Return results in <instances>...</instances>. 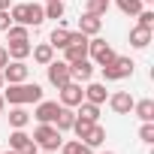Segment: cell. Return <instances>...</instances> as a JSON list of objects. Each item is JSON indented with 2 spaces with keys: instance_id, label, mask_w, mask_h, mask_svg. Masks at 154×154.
<instances>
[{
  "instance_id": "obj_1",
  "label": "cell",
  "mask_w": 154,
  "mask_h": 154,
  "mask_svg": "<svg viewBox=\"0 0 154 154\" xmlns=\"http://www.w3.org/2000/svg\"><path fill=\"white\" fill-rule=\"evenodd\" d=\"M3 100H9L12 106H27V103H39L42 100V85L36 82H18V85H9Z\"/></svg>"
},
{
  "instance_id": "obj_2",
  "label": "cell",
  "mask_w": 154,
  "mask_h": 154,
  "mask_svg": "<svg viewBox=\"0 0 154 154\" xmlns=\"http://www.w3.org/2000/svg\"><path fill=\"white\" fill-rule=\"evenodd\" d=\"M9 18H12V24L39 27L45 21V12H42L39 3H15V6H9Z\"/></svg>"
},
{
  "instance_id": "obj_3",
  "label": "cell",
  "mask_w": 154,
  "mask_h": 154,
  "mask_svg": "<svg viewBox=\"0 0 154 154\" xmlns=\"http://www.w3.org/2000/svg\"><path fill=\"white\" fill-rule=\"evenodd\" d=\"M33 142H36V148H42V151H57L60 148V142H63V136H60V130L54 127V124H39L36 130H33V136H30Z\"/></svg>"
},
{
  "instance_id": "obj_4",
  "label": "cell",
  "mask_w": 154,
  "mask_h": 154,
  "mask_svg": "<svg viewBox=\"0 0 154 154\" xmlns=\"http://www.w3.org/2000/svg\"><path fill=\"white\" fill-rule=\"evenodd\" d=\"M133 66H136V63H133L130 57L115 54V60L103 66V79H106V82H121V79H127V75H133Z\"/></svg>"
},
{
  "instance_id": "obj_5",
  "label": "cell",
  "mask_w": 154,
  "mask_h": 154,
  "mask_svg": "<svg viewBox=\"0 0 154 154\" xmlns=\"http://www.w3.org/2000/svg\"><path fill=\"white\" fill-rule=\"evenodd\" d=\"M88 57H91V63L106 66V63L115 60V48H112L106 39H88Z\"/></svg>"
},
{
  "instance_id": "obj_6",
  "label": "cell",
  "mask_w": 154,
  "mask_h": 154,
  "mask_svg": "<svg viewBox=\"0 0 154 154\" xmlns=\"http://www.w3.org/2000/svg\"><path fill=\"white\" fill-rule=\"evenodd\" d=\"M45 72H48V82L60 91L66 82H72V75H69V63L66 60H51V63H45Z\"/></svg>"
},
{
  "instance_id": "obj_7",
  "label": "cell",
  "mask_w": 154,
  "mask_h": 154,
  "mask_svg": "<svg viewBox=\"0 0 154 154\" xmlns=\"http://www.w3.org/2000/svg\"><path fill=\"white\" fill-rule=\"evenodd\" d=\"M0 72H3V82H9V85H18V82H27L30 66H27L24 60H12V63H6Z\"/></svg>"
},
{
  "instance_id": "obj_8",
  "label": "cell",
  "mask_w": 154,
  "mask_h": 154,
  "mask_svg": "<svg viewBox=\"0 0 154 154\" xmlns=\"http://www.w3.org/2000/svg\"><path fill=\"white\" fill-rule=\"evenodd\" d=\"M82 100H85V91H82V85H79V82H66V85L60 88V106L75 109Z\"/></svg>"
},
{
  "instance_id": "obj_9",
  "label": "cell",
  "mask_w": 154,
  "mask_h": 154,
  "mask_svg": "<svg viewBox=\"0 0 154 154\" xmlns=\"http://www.w3.org/2000/svg\"><path fill=\"white\" fill-rule=\"evenodd\" d=\"M57 112H60V103H54V100H39V103H36L33 118H36L39 124H54Z\"/></svg>"
},
{
  "instance_id": "obj_10",
  "label": "cell",
  "mask_w": 154,
  "mask_h": 154,
  "mask_svg": "<svg viewBox=\"0 0 154 154\" xmlns=\"http://www.w3.org/2000/svg\"><path fill=\"white\" fill-rule=\"evenodd\" d=\"M69 75H72V82H91V75H94V63H91L88 57L75 60V63H69Z\"/></svg>"
},
{
  "instance_id": "obj_11",
  "label": "cell",
  "mask_w": 154,
  "mask_h": 154,
  "mask_svg": "<svg viewBox=\"0 0 154 154\" xmlns=\"http://www.w3.org/2000/svg\"><path fill=\"white\" fill-rule=\"evenodd\" d=\"M133 103H136V100L130 97V91H118V94L109 97V106H112L118 115H130V112H133Z\"/></svg>"
},
{
  "instance_id": "obj_12",
  "label": "cell",
  "mask_w": 154,
  "mask_h": 154,
  "mask_svg": "<svg viewBox=\"0 0 154 154\" xmlns=\"http://www.w3.org/2000/svg\"><path fill=\"white\" fill-rule=\"evenodd\" d=\"M100 27H103V18H100V15H94V12H85V15L79 18V30H82L85 36H97V33H100Z\"/></svg>"
},
{
  "instance_id": "obj_13",
  "label": "cell",
  "mask_w": 154,
  "mask_h": 154,
  "mask_svg": "<svg viewBox=\"0 0 154 154\" xmlns=\"http://www.w3.org/2000/svg\"><path fill=\"white\" fill-rule=\"evenodd\" d=\"M85 100H88V103H94V106H103V103L109 100V94H106V85H100V82L88 85V88H85Z\"/></svg>"
},
{
  "instance_id": "obj_14",
  "label": "cell",
  "mask_w": 154,
  "mask_h": 154,
  "mask_svg": "<svg viewBox=\"0 0 154 154\" xmlns=\"http://www.w3.org/2000/svg\"><path fill=\"white\" fill-rule=\"evenodd\" d=\"M148 42H151V27H133L130 30V45L133 48H148Z\"/></svg>"
},
{
  "instance_id": "obj_15",
  "label": "cell",
  "mask_w": 154,
  "mask_h": 154,
  "mask_svg": "<svg viewBox=\"0 0 154 154\" xmlns=\"http://www.w3.org/2000/svg\"><path fill=\"white\" fill-rule=\"evenodd\" d=\"M27 124H30V112H27L24 106H15V109L9 112V127H12V130H24Z\"/></svg>"
},
{
  "instance_id": "obj_16",
  "label": "cell",
  "mask_w": 154,
  "mask_h": 154,
  "mask_svg": "<svg viewBox=\"0 0 154 154\" xmlns=\"http://www.w3.org/2000/svg\"><path fill=\"white\" fill-rule=\"evenodd\" d=\"M72 121H75V112H72L69 106H60V112H57V118H54V127H57L60 133H66V130H72Z\"/></svg>"
},
{
  "instance_id": "obj_17",
  "label": "cell",
  "mask_w": 154,
  "mask_h": 154,
  "mask_svg": "<svg viewBox=\"0 0 154 154\" xmlns=\"http://www.w3.org/2000/svg\"><path fill=\"white\" fill-rule=\"evenodd\" d=\"M82 142H85L88 148H100V145L106 142V130H103L100 124H94V127H91V130H88V133L82 136Z\"/></svg>"
},
{
  "instance_id": "obj_18",
  "label": "cell",
  "mask_w": 154,
  "mask_h": 154,
  "mask_svg": "<svg viewBox=\"0 0 154 154\" xmlns=\"http://www.w3.org/2000/svg\"><path fill=\"white\" fill-rule=\"evenodd\" d=\"M30 54H33V60H36L39 66H45V63H51V60H54V48H51L48 42H42V45L30 48Z\"/></svg>"
},
{
  "instance_id": "obj_19",
  "label": "cell",
  "mask_w": 154,
  "mask_h": 154,
  "mask_svg": "<svg viewBox=\"0 0 154 154\" xmlns=\"http://www.w3.org/2000/svg\"><path fill=\"white\" fill-rule=\"evenodd\" d=\"M82 57H88V42L66 45V48H63V60H66V63H75V60H82Z\"/></svg>"
},
{
  "instance_id": "obj_20",
  "label": "cell",
  "mask_w": 154,
  "mask_h": 154,
  "mask_svg": "<svg viewBox=\"0 0 154 154\" xmlns=\"http://www.w3.org/2000/svg\"><path fill=\"white\" fill-rule=\"evenodd\" d=\"M133 112L139 121H154V100H139L133 103Z\"/></svg>"
},
{
  "instance_id": "obj_21",
  "label": "cell",
  "mask_w": 154,
  "mask_h": 154,
  "mask_svg": "<svg viewBox=\"0 0 154 154\" xmlns=\"http://www.w3.org/2000/svg\"><path fill=\"white\" fill-rule=\"evenodd\" d=\"M48 45H51V48H66V45H69V30H66V27H54L51 36H48Z\"/></svg>"
},
{
  "instance_id": "obj_22",
  "label": "cell",
  "mask_w": 154,
  "mask_h": 154,
  "mask_svg": "<svg viewBox=\"0 0 154 154\" xmlns=\"http://www.w3.org/2000/svg\"><path fill=\"white\" fill-rule=\"evenodd\" d=\"M30 48H33V45H30V39H24V42H9V48H6V51H9V57H12V60H24V57L30 54Z\"/></svg>"
},
{
  "instance_id": "obj_23",
  "label": "cell",
  "mask_w": 154,
  "mask_h": 154,
  "mask_svg": "<svg viewBox=\"0 0 154 154\" xmlns=\"http://www.w3.org/2000/svg\"><path fill=\"white\" fill-rule=\"evenodd\" d=\"M6 36H9V42H24V39H30V30L24 24H9L6 27Z\"/></svg>"
},
{
  "instance_id": "obj_24",
  "label": "cell",
  "mask_w": 154,
  "mask_h": 154,
  "mask_svg": "<svg viewBox=\"0 0 154 154\" xmlns=\"http://www.w3.org/2000/svg\"><path fill=\"white\" fill-rule=\"evenodd\" d=\"M79 118H88V121H97L100 118V106H94V103H88V100H82L79 103V112H75Z\"/></svg>"
},
{
  "instance_id": "obj_25",
  "label": "cell",
  "mask_w": 154,
  "mask_h": 154,
  "mask_svg": "<svg viewBox=\"0 0 154 154\" xmlns=\"http://www.w3.org/2000/svg\"><path fill=\"white\" fill-rule=\"evenodd\" d=\"M27 142H30V136H27L24 130H12V133H9V148H12V151H21Z\"/></svg>"
},
{
  "instance_id": "obj_26",
  "label": "cell",
  "mask_w": 154,
  "mask_h": 154,
  "mask_svg": "<svg viewBox=\"0 0 154 154\" xmlns=\"http://www.w3.org/2000/svg\"><path fill=\"white\" fill-rule=\"evenodd\" d=\"M42 12H45V18H63V3H60V0H48V3L42 6Z\"/></svg>"
},
{
  "instance_id": "obj_27",
  "label": "cell",
  "mask_w": 154,
  "mask_h": 154,
  "mask_svg": "<svg viewBox=\"0 0 154 154\" xmlns=\"http://www.w3.org/2000/svg\"><path fill=\"white\" fill-rule=\"evenodd\" d=\"M118 3V9L124 12V15H136L139 9H142V0H115Z\"/></svg>"
},
{
  "instance_id": "obj_28",
  "label": "cell",
  "mask_w": 154,
  "mask_h": 154,
  "mask_svg": "<svg viewBox=\"0 0 154 154\" xmlns=\"http://www.w3.org/2000/svg\"><path fill=\"white\" fill-rule=\"evenodd\" d=\"M94 124H97V121H88V118H79V115H75V121H72V133L82 139V136H85V133H88Z\"/></svg>"
},
{
  "instance_id": "obj_29",
  "label": "cell",
  "mask_w": 154,
  "mask_h": 154,
  "mask_svg": "<svg viewBox=\"0 0 154 154\" xmlns=\"http://www.w3.org/2000/svg\"><path fill=\"white\" fill-rule=\"evenodd\" d=\"M109 3H112V0H88V12H94V15H106Z\"/></svg>"
},
{
  "instance_id": "obj_30",
  "label": "cell",
  "mask_w": 154,
  "mask_h": 154,
  "mask_svg": "<svg viewBox=\"0 0 154 154\" xmlns=\"http://www.w3.org/2000/svg\"><path fill=\"white\" fill-rule=\"evenodd\" d=\"M139 139L142 142H154V121H142V130H139Z\"/></svg>"
},
{
  "instance_id": "obj_31",
  "label": "cell",
  "mask_w": 154,
  "mask_h": 154,
  "mask_svg": "<svg viewBox=\"0 0 154 154\" xmlns=\"http://www.w3.org/2000/svg\"><path fill=\"white\" fill-rule=\"evenodd\" d=\"M136 18H139V27H154V12L151 9H139Z\"/></svg>"
},
{
  "instance_id": "obj_32",
  "label": "cell",
  "mask_w": 154,
  "mask_h": 154,
  "mask_svg": "<svg viewBox=\"0 0 154 154\" xmlns=\"http://www.w3.org/2000/svg\"><path fill=\"white\" fill-rule=\"evenodd\" d=\"M60 151H63V154H79V151H82V139H72V142H60Z\"/></svg>"
},
{
  "instance_id": "obj_33",
  "label": "cell",
  "mask_w": 154,
  "mask_h": 154,
  "mask_svg": "<svg viewBox=\"0 0 154 154\" xmlns=\"http://www.w3.org/2000/svg\"><path fill=\"white\" fill-rule=\"evenodd\" d=\"M12 24V18H9V9H0V30H6Z\"/></svg>"
},
{
  "instance_id": "obj_34",
  "label": "cell",
  "mask_w": 154,
  "mask_h": 154,
  "mask_svg": "<svg viewBox=\"0 0 154 154\" xmlns=\"http://www.w3.org/2000/svg\"><path fill=\"white\" fill-rule=\"evenodd\" d=\"M18 154H39V148H36V142L30 139V142H27V145H24V148H21Z\"/></svg>"
},
{
  "instance_id": "obj_35",
  "label": "cell",
  "mask_w": 154,
  "mask_h": 154,
  "mask_svg": "<svg viewBox=\"0 0 154 154\" xmlns=\"http://www.w3.org/2000/svg\"><path fill=\"white\" fill-rule=\"evenodd\" d=\"M6 63H9V51H6V48H3V45H0V69H3V66H6Z\"/></svg>"
},
{
  "instance_id": "obj_36",
  "label": "cell",
  "mask_w": 154,
  "mask_h": 154,
  "mask_svg": "<svg viewBox=\"0 0 154 154\" xmlns=\"http://www.w3.org/2000/svg\"><path fill=\"white\" fill-rule=\"evenodd\" d=\"M79 154H94V148H88V145L82 142V151H79Z\"/></svg>"
},
{
  "instance_id": "obj_37",
  "label": "cell",
  "mask_w": 154,
  "mask_h": 154,
  "mask_svg": "<svg viewBox=\"0 0 154 154\" xmlns=\"http://www.w3.org/2000/svg\"><path fill=\"white\" fill-rule=\"evenodd\" d=\"M12 6V0H0V9H9Z\"/></svg>"
},
{
  "instance_id": "obj_38",
  "label": "cell",
  "mask_w": 154,
  "mask_h": 154,
  "mask_svg": "<svg viewBox=\"0 0 154 154\" xmlns=\"http://www.w3.org/2000/svg\"><path fill=\"white\" fill-rule=\"evenodd\" d=\"M3 103H6V100H3V94H0V109H3Z\"/></svg>"
},
{
  "instance_id": "obj_39",
  "label": "cell",
  "mask_w": 154,
  "mask_h": 154,
  "mask_svg": "<svg viewBox=\"0 0 154 154\" xmlns=\"http://www.w3.org/2000/svg\"><path fill=\"white\" fill-rule=\"evenodd\" d=\"M3 154H18V151H12V148H9V151H3Z\"/></svg>"
},
{
  "instance_id": "obj_40",
  "label": "cell",
  "mask_w": 154,
  "mask_h": 154,
  "mask_svg": "<svg viewBox=\"0 0 154 154\" xmlns=\"http://www.w3.org/2000/svg\"><path fill=\"white\" fill-rule=\"evenodd\" d=\"M0 88H3V72H0Z\"/></svg>"
},
{
  "instance_id": "obj_41",
  "label": "cell",
  "mask_w": 154,
  "mask_h": 154,
  "mask_svg": "<svg viewBox=\"0 0 154 154\" xmlns=\"http://www.w3.org/2000/svg\"><path fill=\"white\" fill-rule=\"evenodd\" d=\"M142 3H154V0H142Z\"/></svg>"
},
{
  "instance_id": "obj_42",
  "label": "cell",
  "mask_w": 154,
  "mask_h": 154,
  "mask_svg": "<svg viewBox=\"0 0 154 154\" xmlns=\"http://www.w3.org/2000/svg\"><path fill=\"white\" fill-rule=\"evenodd\" d=\"M103 154H115V151H103Z\"/></svg>"
},
{
  "instance_id": "obj_43",
  "label": "cell",
  "mask_w": 154,
  "mask_h": 154,
  "mask_svg": "<svg viewBox=\"0 0 154 154\" xmlns=\"http://www.w3.org/2000/svg\"><path fill=\"white\" fill-rule=\"evenodd\" d=\"M42 154H51V151H42Z\"/></svg>"
}]
</instances>
